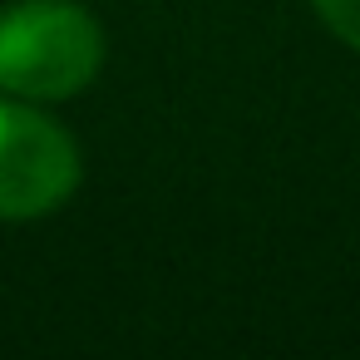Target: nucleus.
<instances>
[{
  "instance_id": "obj_1",
  "label": "nucleus",
  "mask_w": 360,
  "mask_h": 360,
  "mask_svg": "<svg viewBox=\"0 0 360 360\" xmlns=\"http://www.w3.org/2000/svg\"><path fill=\"white\" fill-rule=\"evenodd\" d=\"M104 25L79 0H15L0 11V94L60 104L94 84Z\"/></svg>"
},
{
  "instance_id": "obj_2",
  "label": "nucleus",
  "mask_w": 360,
  "mask_h": 360,
  "mask_svg": "<svg viewBox=\"0 0 360 360\" xmlns=\"http://www.w3.org/2000/svg\"><path fill=\"white\" fill-rule=\"evenodd\" d=\"M84 178L75 134L40 104L0 99V222H35L60 212Z\"/></svg>"
},
{
  "instance_id": "obj_3",
  "label": "nucleus",
  "mask_w": 360,
  "mask_h": 360,
  "mask_svg": "<svg viewBox=\"0 0 360 360\" xmlns=\"http://www.w3.org/2000/svg\"><path fill=\"white\" fill-rule=\"evenodd\" d=\"M306 6L340 45H350L360 55V0H306Z\"/></svg>"
}]
</instances>
